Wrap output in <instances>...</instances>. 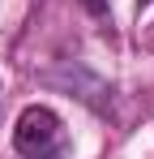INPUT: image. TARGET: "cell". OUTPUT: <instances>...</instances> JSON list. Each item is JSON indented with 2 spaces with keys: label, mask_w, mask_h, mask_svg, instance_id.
<instances>
[{
  "label": "cell",
  "mask_w": 154,
  "mask_h": 159,
  "mask_svg": "<svg viewBox=\"0 0 154 159\" xmlns=\"http://www.w3.org/2000/svg\"><path fill=\"white\" fill-rule=\"evenodd\" d=\"M146 4H150V0H137V9H146Z\"/></svg>",
  "instance_id": "3957f363"
},
{
  "label": "cell",
  "mask_w": 154,
  "mask_h": 159,
  "mask_svg": "<svg viewBox=\"0 0 154 159\" xmlns=\"http://www.w3.org/2000/svg\"><path fill=\"white\" fill-rule=\"evenodd\" d=\"M60 142V116L43 103L22 107L17 125H13V151L22 159H47Z\"/></svg>",
  "instance_id": "6da1fadb"
},
{
  "label": "cell",
  "mask_w": 154,
  "mask_h": 159,
  "mask_svg": "<svg viewBox=\"0 0 154 159\" xmlns=\"http://www.w3.org/2000/svg\"><path fill=\"white\" fill-rule=\"evenodd\" d=\"M81 9L90 17H111V0H81Z\"/></svg>",
  "instance_id": "7a4b0ae2"
}]
</instances>
